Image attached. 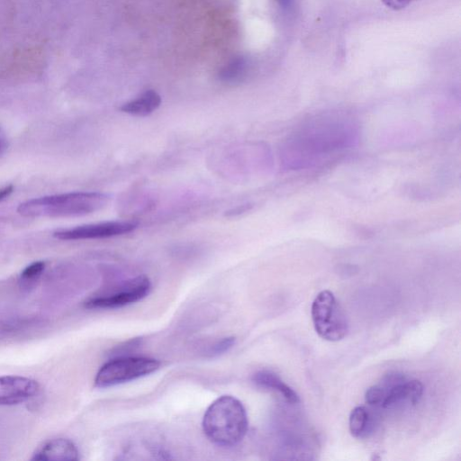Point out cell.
<instances>
[{"instance_id": "obj_1", "label": "cell", "mask_w": 461, "mask_h": 461, "mask_svg": "<svg viewBox=\"0 0 461 461\" xmlns=\"http://www.w3.org/2000/svg\"><path fill=\"white\" fill-rule=\"evenodd\" d=\"M109 196L100 192H72L46 195L25 201L17 212L24 217H77L103 209Z\"/></svg>"}, {"instance_id": "obj_2", "label": "cell", "mask_w": 461, "mask_h": 461, "mask_svg": "<svg viewBox=\"0 0 461 461\" xmlns=\"http://www.w3.org/2000/svg\"><path fill=\"white\" fill-rule=\"evenodd\" d=\"M203 429L207 438L219 446L238 444L248 430V416L243 404L230 395L217 398L204 413Z\"/></svg>"}, {"instance_id": "obj_3", "label": "cell", "mask_w": 461, "mask_h": 461, "mask_svg": "<svg viewBox=\"0 0 461 461\" xmlns=\"http://www.w3.org/2000/svg\"><path fill=\"white\" fill-rule=\"evenodd\" d=\"M312 319L318 335L329 341H339L348 333L347 318L335 295L329 290L320 292L312 304Z\"/></svg>"}, {"instance_id": "obj_4", "label": "cell", "mask_w": 461, "mask_h": 461, "mask_svg": "<svg viewBox=\"0 0 461 461\" xmlns=\"http://www.w3.org/2000/svg\"><path fill=\"white\" fill-rule=\"evenodd\" d=\"M160 366L157 359L143 357H123L106 362L98 370L95 384L99 388L130 382L149 375Z\"/></svg>"}, {"instance_id": "obj_5", "label": "cell", "mask_w": 461, "mask_h": 461, "mask_svg": "<svg viewBox=\"0 0 461 461\" xmlns=\"http://www.w3.org/2000/svg\"><path fill=\"white\" fill-rule=\"evenodd\" d=\"M137 226L132 221H109L59 230L53 235L62 240L105 239L130 233Z\"/></svg>"}, {"instance_id": "obj_6", "label": "cell", "mask_w": 461, "mask_h": 461, "mask_svg": "<svg viewBox=\"0 0 461 461\" xmlns=\"http://www.w3.org/2000/svg\"><path fill=\"white\" fill-rule=\"evenodd\" d=\"M150 281L145 276L132 278L107 295L97 296L86 302V306L95 309H113L138 302L148 295L150 290Z\"/></svg>"}, {"instance_id": "obj_7", "label": "cell", "mask_w": 461, "mask_h": 461, "mask_svg": "<svg viewBox=\"0 0 461 461\" xmlns=\"http://www.w3.org/2000/svg\"><path fill=\"white\" fill-rule=\"evenodd\" d=\"M34 379L20 375L0 376V405H17L27 402L39 392Z\"/></svg>"}, {"instance_id": "obj_8", "label": "cell", "mask_w": 461, "mask_h": 461, "mask_svg": "<svg viewBox=\"0 0 461 461\" xmlns=\"http://www.w3.org/2000/svg\"><path fill=\"white\" fill-rule=\"evenodd\" d=\"M387 388L383 408H393L402 403L415 405L423 393V385L418 380L406 381L402 378Z\"/></svg>"}, {"instance_id": "obj_9", "label": "cell", "mask_w": 461, "mask_h": 461, "mask_svg": "<svg viewBox=\"0 0 461 461\" xmlns=\"http://www.w3.org/2000/svg\"><path fill=\"white\" fill-rule=\"evenodd\" d=\"M36 461H73L79 459L76 445L64 438H54L41 446L32 457Z\"/></svg>"}, {"instance_id": "obj_10", "label": "cell", "mask_w": 461, "mask_h": 461, "mask_svg": "<svg viewBox=\"0 0 461 461\" xmlns=\"http://www.w3.org/2000/svg\"><path fill=\"white\" fill-rule=\"evenodd\" d=\"M161 104V96L155 90H147L136 98L124 103L120 110L134 116H147Z\"/></svg>"}, {"instance_id": "obj_11", "label": "cell", "mask_w": 461, "mask_h": 461, "mask_svg": "<svg viewBox=\"0 0 461 461\" xmlns=\"http://www.w3.org/2000/svg\"><path fill=\"white\" fill-rule=\"evenodd\" d=\"M253 382L259 387L275 391L290 403H297L299 397L297 393L275 373L267 370L258 371L252 377Z\"/></svg>"}, {"instance_id": "obj_12", "label": "cell", "mask_w": 461, "mask_h": 461, "mask_svg": "<svg viewBox=\"0 0 461 461\" xmlns=\"http://www.w3.org/2000/svg\"><path fill=\"white\" fill-rule=\"evenodd\" d=\"M248 74V62L241 58L227 64L220 72V79L228 85L241 83Z\"/></svg>"}, {"instance_id": "obj_13", "label": "cell", "mask_w": 461, "mask_h": 461, "mask_svg": "<svg viewBox=\"0 0 461 461\" xmlns=\"http://www.w3.org/2000/svg\"><path fill=\"white\" fill-rule=\"evenodd\" d=\"M369 415L363 406L355 407L349 415V431L355 438H360L366 433Z\"/></svg>"}, {"instance_id": "obj_14", "label": "cell", "mask_w": 461, "mask_h": 461, "mask_svg": "<svg viewBox=\"0 0 461 461\" xmlns=\"http://www.w3.org/2000/svg\"><path fill=\"white\" fill-rule=\"evenodd\" d=\"M45 269V262L36 261L27 266L20 275V282L23 285L34 284L42 275Z\"/></svg>"}, {"instance_id": "obj_15", "label": "cell", "mask_w": 461, "mask_h": 461, "mask_svg": "<svg viewBox=\"0 0 461 461\" xmlns=\"http://www.w3.org/2000/svg\"><path fill=\"white\" fill-rule=\"evenodd\" d=\"M386 391L380 385H374L369 387L365 394L366 402L374 405L381 406L385 397Z\"/></svg>"}, {"instance_id": "obj_16", "label": "cell", "mask_w": 461, "mask_h": 461, "mask_svg": "<svg viewBox=\"0 0 461 461\" xmlns=\"http://www.w3.org/2000/svg\"><path fill=\"white\" fill-rule=\"evenodd\" d=\"M234 342H235L234 338H232V337L225 338V339H221V341H219L218 343H216L215 345H213L210 348L208 354L211 357L221 355V354L228 351L233 346Z\"/></svg>"}, {"instance_id": "obj_17", "label": "cell", "mask_w": 461, "mask_h": 461, "mask_svg": "<svg viewBox=\"0 0 461 461\" xmlns=\"http://www.w3.org/2000/svg\"><path fill=\"white\" fill-rule=\"evenodd\" d=\"M417 0H382L383 4L394 11L402 10Z\"/></svg>"}, {"instance_id": "obj_18", "label": "cell", "mask_w": 461, "mask_h": 461, "mask_svg": "<svg viewBox=\"0 0 461 461\" xmlns=\"http://www.w3.org/2000/svg\"><path fill=\"white\" fill-rule=\"evenodd\" d=\"M249 209V205H239L236 208H233V209L230 210L226 213V215H228V216H235V215L240 214V213H242L244 212H247Z\"/></svg>"}, {"instance_id": "obj_19", "label": "cell", "mask_w": 461, "mask_h": 461, "mask_svg": "<svg viewBox=\"0 0 461 461\" xmlns=\"http://www.w3.org/2000/svg\"><path fill=\"white\" fill-rule=\"evenodd\" d=\"M14 192L12 185H6L0 189V202L7 198Z\"/></svg>"}, {"instance_id": "obj_20", "label": "cell", "mask_w": 461, "mask_h": 461, "mask_svg": "<svg viewBox=\"0 0 461 461\" xmlns=\"http://www.w3.org/2000/svg\"><path fill=\"white\" fill-rule=\"evenodd\" d=\"M7 149V139L5 132L0 128V155H2Z\"/></svg>"}, {"instance_id": "obj_21", "label": "cell", "mask_w": 461, "mask_h": 461, "mask_svg": "<svg viewBox=\"0 0 461 461\" xmlns=\"http://www.w3.org/2000/svg\"><path fill=\"white\" fill-rule=\"evenodd\" d=\"M283 8H289L292 6L294 0H276Z\"/></svg>"}]
</instances>
